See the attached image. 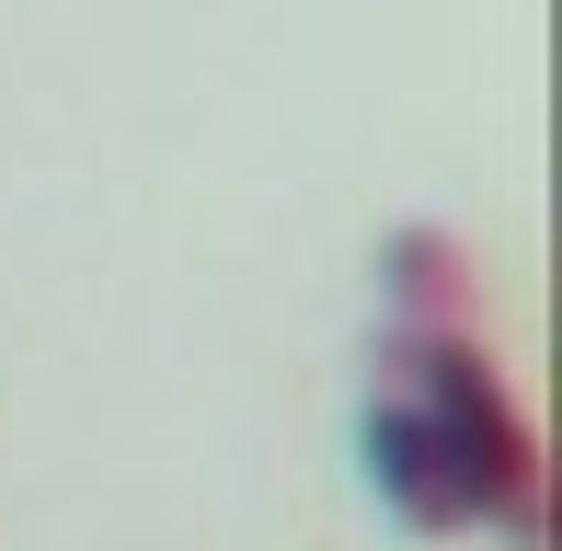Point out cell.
<instances>
[{
    "instance_id": "obj_2",
    "label": "cell",
    "mask_w": 562,
    "mask_h": 551,
    "mask_svg": "<svg viewBox=\"0 0 562 551\" xmlns=\"http://www.w3.org/2000/svg\"><path fill=\"white\" fill-rule=\"evenodd\" d=\"M368 483H379V506H391L414 540H459V529H482V517H471V483H459V448L437 437V414H425L402 380L368 403Z\"/></svg>"
},
{
    "instance_id": "obj_3",
    "label": "cell",
    "mask_w": 562,
    "mask_h": 551,
    "mask_svg": "<svg viewBox=\"0 0 562 551\" xmlns=\"http://www.w3.org/2000/svg\"><path fill=\"white\" fill-rule=\"evenodd\" d=\"M379 299H391V322H402V334H437V322H482L471 241H448V230H391V254H379Z\"/></svg>"
},
{
    "instance_id": "obj_1",
    "label": "cell",
    "mask_w": 562,
    "mask_h": 551,
    "mask_svg": "<svg viewBox=\"0 0 562 551\" xmlns=\"http://www.w3.org/2000/svg\"><path fill=\"white\" fill-rule=\"evenodd\" d=\"M379 368L437 414V437L459 448V483H471V517L505 529L517 551H540V425L505 391V368L482 357L471 322H437V334H379Z\"/></svg>"
}]
</instances>
